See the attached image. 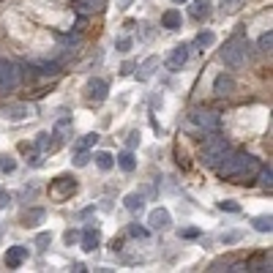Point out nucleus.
<instances>
[{
  "mask_svg": "<svg viewBox=\"0 0 273 273\" xmlns=\"http://www.w3.org/2000/svg\"><path fill=\"white\" fill-rule=\"evenodd\" d=\"M260 159L243 153V150H227V153L219 159V164L213 170L219 172V178L224 181H232V183H241V186H252L257 183V172H260Z\"/></svg>",
  "mask_w": 273,
  "mask_h": 273,
  "instance_id": "obj_1",
  "label": "nucleus"
},
{
  "mask_svg": "<svg viewBox=\"0 0 273 273\" xmlns=\"http://www.w3.org/2000/svg\"><path fill=\"white\" fill-rule=\"evenodd\" d=\"M227 150H230L227 137H222V134H211V137L202 139V153H200V159H202V164H205V167H216V164H219V159H222V156L227 153Z\"/></svg>",
  "mask_w": 273,
  "mask_h": 273,
  "instance_id": "obj_2",
  "label": "nucleus"
},
{
  "mask_svg": "<svg viewBox=\"0 0 273 273\" xmlns=\"http://www.w3.org/2000/svg\"><path fill=\"white\" fill-rule=\"evenodd\" d=\"M219 57H222L224 66L241 68L243 63H246V41H243L241 36H235V38H230V41H224V46L219 49Z\"/></svg>",
  "mask_w": 273,
  "mask_h": 273,
  "instance_id": "obj_3",
  "label": "nucleus"
},
{
  "mask_svg": "<svg viewBox=\"0 0 273 273\" xmlns=\"http://www.w3.org/2000/svg\"><path fill=\"white\" fill-rule=\"evenodd\" d=\"M74 191H77V181L68 178V175H60L49 183V200L52 202H66V200H71Z\"/></svg>",
  "mask_w": 273,
  "mask_h": 273,
  "instance_id": "obj_4",
  "label": "nucleus"
},
{
  "mask_svg": "<svg viewBox=\"0 0 273 273\" xmlns=\"http://www.w3.org/2000/svg\"><path fill=\"white\" fill-rule=\"evenodd\" d=\"M16 85H19V68L0 57V93H11Z\"/></svg>",
  "mask_w": 273,
  "mask_h": 273,
  "instance_id": "obj_5",
  "label": "nucleus"
},
{
  "mask_svg": "<svg viewBox=\"0 0 273 273\" xmlns=\"http://www.w3.org/2000/svg\"><path fill=\"white\" fill-rule=\"evenodd\" d=\"M191 123L200 126L202 131H216L219 123H222V118H219V112H213V109H194V112H191Z\"/></svg>",
  "mask_w": 273,
  "mask_h": 273,
  "instance_id": "obj_6",
  "label": "nucleus"
},
{
  "mask_svg": "<svg viewBox=\"0 0 273 273\" xmlns=\"http://www.w3.org/2000/svg\"><path fill=\"white\" fill-rule=\"evenodd\" d=\"M27 63L38 77H57L60 74V60H55V57H27Z\"/></svg>",
  "mask_w": 273,
  "mask_h": 273,
  "instance_id": "obj_7",
  "label": "nucleus"
},
{
  "mask_svg": "<svg viewBox=\"0 0 273 273\" xmlns=\"http://www.w3.org/2000/svg\"><path fill=\"white\" fill-rule=\"evenodd\" d=\"M107 93H109V85L104 82V79L93 77L90 82L85 85V101L88 104H101L104 98H107Z\"/></svg>",
  "mask_w": 273,
  "mask_h": 273,
  "instance_id": "obj_8",
  "label": "nucleus"
},
{
  "mask_svg": "<svg viewBox=\"0 0 273 273\" xmlns=\"http://www.w3.org/2000/svg\"><path fill=\"white\" fill-rule=\"evenodd\" d=\"M0 115L5 120H27L36 115V109H33V104H5V107H0Z\"/></svg>",
  "mask_w": 273,
  "mask_h": 273,
  "instance_id": "obj_9",
  "label": "nucleus"
},
{
  "mask_svg": "<svg viewBox=\"0 0 273 273\" xmlns=\"http://www.w3.org/2000/svg\"><path fill=\"white\" fill-rule=\"evenodd\" d=\"M170 224H172V216H170L167 208H156V211H150V216H148V227L150 230L164 232V230H170Z\"/></svg>",
  "mask_w": 273,
  "mask_h": 273,
  "instance_id": "obj_10",
  "label": "nucleus"
},
{
  "mask_svg": "<svg viewBox=\"0 0 273 273\" xmlns=\"http://www.w3.org/2000/svg\"><path fill=\"white\" fill-rule=\"evenodd\" d=\"M186 63H189V46L186 44L175 46V49L167 55V68H170V71H181Z\"/></svg>",
  "mask_w": 273,
  "mask_h": 273,
  "instance_id": "obj_11",
  "label": "nucleus"
},
{
  "mask_svg": "<svg viewBox=\"0 0 273 273\" xmlns=\"http://www.w3.org/2000/svg\"><path fill=\"white\" fill-rule=\"evenodd\" d=\"M98 246H101V232H98L96 224H88L82 230V249L85 252H96Z\"/></svg>",
  "mask_w": 273,
  "mask_h": 273,
  "instance_id": "obj_12",
  "label": "nucleus"
},
{
  "mask_svg": "<svg viewBox=\"0 0 273 273\" xmlns=\"http://www.w3.org/2000/svg\"><path fill=\"white\" fill-rule=\"evenodd\" d=\"M25 260H27V249H25V246H11V249H5V257H3L5 268H19Z\"/></svg>",
  "mask_w": 273,
  "mask_h": 273,
  "instance_id": "obj_13",
  "label": "nucleus"
},
{
  "mask_svg": "<svg viewBox=\"0 0 273 273\" xmlns=\"http://www.w3.org/2000/svg\"><path fill=\"white\" fill-rule=\"evenodd\" d=\"M183 25V16L178 8H167L164 14H161V27H167V30H181Z\"/></svg>",
  "mask_w": 273,
  "mask_h": 273,
  "instance_id": "obj_14",
  "label": "nucleus"
},
{
  "mask_svg": "<svg viewBox=\"0 0 273 273\" xmlns=\"http://www.w3.org/2000/svg\"><path fill=\"white\" fill-rule=\"evenodd\" d=\"M211 0H194L191 3V8H189V14H191V19H197V22H205L208 16H211Z\"/></svg>",
  "mask_w": 273,
  "mask_h": 273,
  "instance_id": "obj_15",
  "label": "nucleus"
},
{
  "mask_svg": "<svg viewBox=\"0 0 273 273\" xmlns=\"http://www.w3.org/2000/svg\"><path fill=\"white\" fill-rule=\"evenodd\" d=\"M232 90H235V79H232L230 74H219L216 82H213V93L224 98V96H230Z\"/></svg>",
  "mask_w": 273,
  "mask_h": 273,
  "instance_id": "obj_16",
  "label": "nucleus"
},
{
  "mask_svg": "<svg viewBox=\"0 0 273 273\" xmlns=\"http://www.w3.org/2000/svg\"><path fill=\"white\" fill-rule=\"evenodd\" d=\"M246 271H257V273H268L271 271V254H254L252 260H246Z\"/></svg>",
  "mask_w": 273,
  "mask_h": 273,
  "instance_id": "obj_17",
  "label": "nucleus"
},
{
  "mask_svg": "<svg viewBox=\"0 0 273 273\" xmlns=\"http://www.w3.org/2000/svg\"><path fill=\"white\" fill-rule=\"evenodd\" d=\"M36 148L41 150V153H55V150L60 148V142H57L55 134H46V131H41V134L36 137Z\"/></svg>",
  "mask_w": 273,
  "mask_h": 273,
  "instance_id": "obj_18",
  "label": "nucleus"
},
{
  "mask_svg": "<svg viewBox=\"0 0 273 273\" xmlns=\"http://www.w3.org/2000/svg\"><path fill=\"white\" fill-rule=\"evenodd\" d=\"M74 8L82 16H88V14H96V11L104 8V0H74Z\"/></svg>",
  "mask_w": 273,
  "mask_h": 273,
  "instance_id": "obj_19",
  "label": "nucleus"
},
{
  "mask_svg": "<svg viewBox=\"0 0 273 273\" xmlns=\"http://www.w3.org/2000/svg\"><path fill=\"white\" fill-rule=\"evenodd\" d=\"M52 134L57 137V142H66L68 137H71V118H57V123H55V131Z\"/></svg>",
  "mask_w": 273,
  "mask_h": 273,
  "instance_id": "obj_20",
  "label": "nucleus"
},
{
  "mask_svg": "<svg viewBox=\"0 0 273 273\" xmlns=\"http://www.w3.org/2000/svg\"><path fill=\"white\" fill-rule=\"evenodd\" d=\"M115 164H118L123 172H134L137 159H134V153H131V150H123V153H118V156H115Z\"/></svg>",
  "mask_w": 273,
  "mask_h": 273,
  "instance_id": "obj_21",
  "label": "nucleus"
},
{
  "mask_svg": "<svg viewBox=\"0 0 273 273\" xmlns=\"http://www.w3.org/2000/svg\"><path fill=\"white\" fill-rule=\"evenodd\" d=\"M46 216L44 208H30V211H25V216H22V224L25 227H36V224H41Z\"/></svg>",
  "mask_w": 273,
  "mask_h": 273,
  "instance_id": "obj_22",
  "label": "nucleus"
},
{
  "mask_svg": "<svg viewBox=\"0 0 273 273\" xmlns=\"http://www.w3.org/2000/svg\"><path fill=\"white\" fill-rule=\"evenodd\" d=\"M90 159L96 161V167H98V170H104V172H109L115 167V156L107 153V150H98L96 156H90Z\"/></svg>",
  "mask_w": 273,
  "mask_h": 273,
  "instance_id": "obj_23",
  "label": "nucleus"
},
{
  "mask_svg": "<svg viewBox=\"0 0 273 273\" xmlns=\"http://www.w3.org/2000/svg\"><path fill=\"white\" fill-rule=\"evenodd\" d=\"M96 142H98V134H85V137H79L77 142L71 145V153H79V150H90V148H96Z\"/></svg>",
  "mask_w": 273,
  "mask_h": 273,
  "instance_id": "obj_24",
  "label": "nucleus"
},
{
  "mask_svg": "<svg viewBox=\"0 0 273 273\" xmlns=\"http://www.w3.org/2000/svg\"><path fill=\"white\" fill-rule=\"evenodd\" d=\"M156 66H159V57H156V55H150V57H148V60H145V63H142V66H139V68H137V71H139V74H137V77H139V79H142V82H145V79H150V77H153V68H156Z\"/></svg>",
  "mask_w": 273,
  "mask_h": 273,
  "instance_id": "obj_25",
  "label": "nucleus"
},
{
  "mask_svg": "<svg viewBox=\"0 0 273 273\" xmlns=\"http://www.w3.org/2000/svg\"><path fill=\"white\" fill-rule=\"evenodd\" d=\"M145 208V200H142V194H129L126 197V211H131V213H139Z\"/></svg>",
  "mask_w": 273,
  "mask_h": 273,
  "instance_id": "obj_26",
  "label": "nucleus"
},
{
  "mask_svg": "<svg viewBox=\"0 0 273 273\" xmlns=\"http://www.w3.org/2000/svg\"><path fill=\"white\" fill-rule=\"evenodd\" d=\"M257 178H260V186H263L265 191H271V181H273V170H271V164H268V167H260Z\"/></svg>",
  "mask_w": 273,
  "mask_h": 273,
  "instance_id": "obj_27",
  "label": "nucleus"
},
{
  "mask_svg": "<svg viewBox=\"0 0 273 273\" xmlns=\"http://www.w3.org/2000/svg\"><path fill=\"white\" fill-rule=\"evenodd\" d=\"M252 224H254V230H257V232H271L273 230V219L271 216H257Z\"/></svg>",
  "mask_w": 273,
  "mask_h": 273,
  "instance_id": "obj_28",
  "label": "nucleus"
},
{
  "mask_svg": "<svg viewBox=\"0 0 273 273\" xmlns=\"http://www.w3.org/2000/svg\"><path fill=\"white\" fill-rule=\"evenodd\" d=\"M194 44H197V46H213V44H216V36H213L211 30H202L200 36L194 38Z\"/></svg>",
  "mask_w": 273,
  "mask_h": 273,
  "instance_id": "obj_29",
  "label": "nucleus"
},
{
  "mask_svg": "<svg viewBox=\"0 0 273 273\" xmlns=\"http://www.w3.org/2000/svg\"><path fill=\"white\" fill-rule=\"evenodd\" d=\"M219 3H222V11H224V14H235V11L241 8L246 0H219Z\"/></svg>",
  "mask_w": 273,
  "mask_h": 273,
  "instance_id": "obj_30",
  "label": "nucleus"
},
{
  "mask_svg": "<svg viewBox=\"0 0 273 273\" xmlns=\"http://www.w3.org/2000/svg\"><path fill=\"white\" fill-rule=\"evenodd\" d=\"M49 243H52V235H49V232H38V235H36L38 252H46V249H49Z\"/></svg>",
  "mask_w": 273,
  "mask_h": 273,
  "instance_id": "obj_31",
  "label": "nucleus"
},
{
  "mask_svg": "<svg viewBox=\"0 0 273 273\" xmlns=\"http://www.w3.org/2000/svg\"><path fill=\"white\" fill-rule=\"evenodd\" d=\"M16 170V161L11 156H0V172H14Z\"/></svg>",
  "mask_w": 273,
  "mask_h": 273,
  "instance_id": "obj_32",
  "label": "nucleus"
},
{
  "mask_svg": "<svg viewBox=\"0 0 273 273\" xmlns=\"http://www.w3.org/2000/svg\"><path fill=\"white\" fill-rule=\"evenodd\" d=\"M74 167H85L90 161V150H79V153H74Z\"/></svg>",
  "mask_w": 273,
  "mask_h": 273,
  "instance_id": "obj_33",
  "label": "nucleus"
},
{
  "mask_svg": "<svg viewBox=\"0 0 273 273\" xmlns=\"http://www.w3.org/2000/svg\"><path fill=\"white\" fill-rule=\"evenodd\" d=\"M271 46H273V33L268 30V33H263V36H260V49L271 52Z\"/></svg>",
  "mask_w": 273,
  "mask_h": 273,
  "instance_id": "obj_34",
  "label": "nucleus"
},
{
  "mask_svg": "<svg viewBox=\"0 0 273 273\" xmlns=\"http://www.w3.org/2000/svg\"><path fill=\"white\" fill-rule=\"evenodd\" d=\"M219 208H222V211H230V213H241V205H238V202H232V200L219 202Z\"/></svg>",
  "mask_w": 273,
  "mask_h": 273,
  "instance_id": "obj_35",
  "label": "nucleus"
},
{
  "mask_svg": "<svg viewBox=\"0 0 273 273\" xmlns=\"http://www.w3.org/2000/svg\"><path fill=\"white\" fill-rule=\"evenodd\" d=\"M181 238H186V241H194V238H200V230H197V227H183L181 230Z\"/></svg>",
  "mask_w": 273,
  "mask_h": 273,
  "instance_id": "obj_36",
  "label": "nucleus"
},
{
  "mask_svg": "<svg viewBox=\"0 0 273 273\" xmlns=\"http://www.w3.org/2000/svg\"><path fill=\"white\" fill-rule=\"evenodd\" d=\"M129 235H131V238H148V230L139 227V224H131V227H129Z\"/></svg>",
  "mask_w": 273,
  "mask_h": 273,
  "instance_id": "obj_37",
  "label": "nucleus"
},
{
  "mask_svg": "<svg viewBox=\"0 0 273 273\" xmlns=\"http://www.w3.org/2000/svg\"><path fill=\"white\" fill-rule=\"evenodd\" d=\"M126 145H129V150H131V148H137V145H139V134H137V131H131V134L126 137Z\"/></svg>",
  "mask_w": 273,
  "mask_h": 273,
  "instance_id": "obj_38",
  "label": "nucleus"
},
{
  "mask_svg": "<svg viewBox=\"0 0 273 273\" xmlns=\"http://www.w3.org/2000/svg\"><path fill=\"white\" fill-rule=\"evenodd\" d=\"M77 238H79L77 230H68V232H66V243H68V246H74V243H77Z\"/></svg>",
  "mask_w": 273,
  "mask_h": 273,
  "instance_id": "obj_39",
  "label": "nucleus"
},
{
  "mask_svg": "<svg viewBox=\"0 0 273 273\" xmlns=\"http://www.w3.org/2000/svg\"><path fill=\"white\" fill-rule=\"evenodd\" d=\"M118 49L120 52H129L131 49V38H118Z\"/></svg>",
  "mask_w": 273,
  "mask_h": 273,
  "instance_id": "obj_40",
  "label": "nucleus"
},
{
  "mask_svg": "<svg viewBox=\"0 0 273 273\" xmlns=\"http://www.w3.org/2000/svg\"><path fill=\"white\" fill-rule=\"evenodd\" d=\"M131 71H134V63H131V60H129V63H123V66H120V74H123V77H129Z\"/></svg>",
  "mask_w": 273,
  "mask_h": 273,
  "instance_id": "obj_41",
  "label": "nucleus"
},
{
  "mask_svg": "<svg viewBox=\"0 0 273 273\" xmlns=\"http://www.w3.org/2000/svg\"><path fill=\"white\" fill-rule=\"evenodd\" d=\"M8 202H11V194H8V191H3V189H0V208H5Z\"/></svg>",
  "mask_w": 273,
  "mask_h": 273,
  "instance_id": "obj_42",
  "label": "nucleus"
},
{
  "mask_svg": "<svg viewBox=\"0 0 273 273\" xmlns=\"http://www.w3.org/2000/svg\"><path fill=\"white\" fill-rule=\"evenodd\" d=\"M238 238H241V232H227V235H224V243H235Z\"/></svg>",
  "mask_w": 273,
  "mask_h": 273,
  "instance_id": "obj_43",
  "label": "nucleus"
},
{
  "mask_svg": "<svg viewBox=\"0 0 273 273\" xmlns=\"http://www.w3.org/2000/svg\"><path fill=\"white\" fill-rule=\"evenodd\" d=\"M27 161H30V167H41V159H38L36 153H33V156H30V159H27Z\"/></svg>",
  "mask_w": 273,
  "mask_h": 273,
  "instance_id": "obj_44",
  "label": "nucleus"
},
{
  "mask_svg": "<svg viewBox=\"0 0 273 273\" xmlns=\"http://www.w3.org/2000/svg\"><path fill=\"white\" fill-rule=\"evenodd\" d=\"M120 249H123V241H120V238H118V241H112V252H120Z\"/></svg>",
  "mask_w": 273,
  "mask_h": 273,
  "instance_id": "obj_45",
  "label": "nucleus"
},
{
  "mask_svg": "<svg viewBox=\"0 0 273 273\" xmlns=\"http://www.w3.org/2000/svg\"><path fill=\"white\" fill-rule=\"evenodd\" d=\"M131 5V0H120V8H129Z\"/></svg>",
  "mask_w": 273,
  "mask_h": 273,
  "instance_id": "obj_46",
  "label": "nucleus"
},
{
  "mask_svg": "<svg viewBox=\"0 0 273 273\" xmlns=\"http://www.w3.org/2000/svg\"><path fill=\"white\" fill-rule=\"evenodd\" d=\"M175 3H186V0H175Z\"/></svg>",
  "mask_w": 273,
  "mask_h": 273,
  "instance_id": "obj_47",
  "label": "nucleus"
},
{
  "mask_svg": "<svg viewBox=\"0 0 273 273\" xmlns=\"http://www.w3.org/2000/svg\"><path fill=\"white\" fill-rule=\"evenodd\" d=\"M0 232H3V224H0Z\"/></svg>",
  "mask_w": 273,
  "mask_h": 273,
  "instance_id": "obj_48",
  "label": "nucleus"
}]
</instances>
